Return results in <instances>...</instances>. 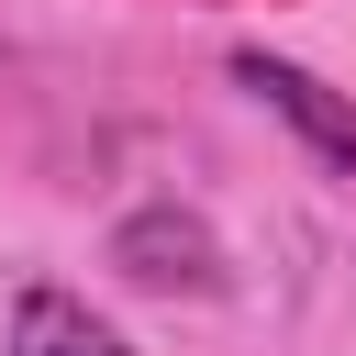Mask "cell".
Segmentation results:
<instances>
[{"label":"cell","instance_id":"3","mask_svg":"<svg viewBox=\"0 0 356 356\" xmlns=\"http://www.w3.org/2000/svg\"><path fill=\"white\" fill-rule=\"evenodd\" d=\"M0 356H134V345H122L78 289H22V300H11V345H0Z\"/></svg>","mask_w":356,"mask_h":356},{"label":"cell","instance_id":"2","mask_svg":"<svg viewBox=\"0 0 356 356\" xmlns=\"http://www.w3.org/2000/svg\"><path fill=\"white\" fill-rule=\"evenodd\" d=\"M234 89H256L323 167H345L356 178V100L334 89V78H312V67H289V56H267V44H234Z\"/></svg>","mask_w":356,"mask_h":356},{"label":"cell","instance_id":"1","mask_svg":"<svg viewBox=\"0 0 356 356\" xmlns=\"http://www.w3.org/2000/svg\"><path fill=\"white\" fill-rule=\"evenodd\" d=\"M111 267H122L134 289H189V300H211V289H222V245H211V222H200V211H178V200L122 211V222H111Z\"/></svg>","mask_w":356,"mask_h":356}]
</instances>
